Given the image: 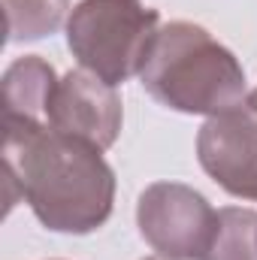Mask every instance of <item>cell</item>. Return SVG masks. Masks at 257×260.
<instances>
[{
	"label": "cell",
	"instance_id": "1",
	"mask_svg": "<svg viewBox=\"0 0 257 260\" xmlns=\"http://www.w3.org/2000/svg\"><path fill=\"white\" fill-rule=\"evenodd\" d=\"M6 212L18 197L52 233L100 230L115 206V173L103 151L52 127L3 124Z\"/></svg>",
	"mask_w": 257,
	"mask_h": 260
},
{
	"label": "cell",
	"instance_id": "2",
	"mask_svg": "<svg viewBox=\"0 0 257 260\" xmlns=\"http://www.w3.org/2000/svg\"><path fill=\"white\" fill-rule=\"evenodd\" d=\"M139 82L160 106L185 115L212 118L245 103L239 58L194 21H170L157 30Z\"/></svg>",
	"mask_w": 257,
	"mask_h": 260
},
{
	"label": "cell",
	"instance_id": "3",
	"mask_svg": "<svg viewBox=\"0 0 257 260\" xmlns=\"http://www.w3.org/2000/svg\"><path fill=\"white\" fill-rule=\"evenodd\" d=\"M64 27L67 46L82 70L118 88L142 73L160 30V12L142 0H82Z\"/></svg>",
	"mask_w": 257,
	"mask_h": 260
},
{
	"label": "cell",
	"instance_id": "4",
	"mask_svg": "<svg viewBox=\"0 0 257 260\" xmlns=\"http://www.w3.org/2000/svg\"><path fill=\"white\" fill-rule=\"evenodd\" d=\"M142 239L167 260H203L218 227V212L191 185L154 182L136 203Z\"/></svg>",
	"mask_w": 257,
	"mask_h": 260
},
{
	"label": "cell",
	"instance_id": "5",
	"mask_svg": "<svg viewBox=\"0 0 257 260\" xmlns=\"http://www.w3.org/2000/svg\"><path fill=\"white\" fill-rule=\"evenodd\" d=\"M197 157L218 188L257 203V115L248 103L206 118L197 133Z\"/></svg>",
	"mask_w": 257,
	"mask_h": 260
},
{
	"label": "cell",
	"instance_id": "6",
	"mask_svg": "<svg viewBox=\"0 0 257 260\" xmlns=\"http://www.w3.org/2000/svg\"><path fill=\"white\" fill-rule=\"evenodd\" d=\"M121 121H124V106H121V94L115 91V85L103 82L100 76L82 67L70 70L64 79H58V88L49 106L52 130L106 151L115 145L121 133Z\"/></svg>",
	"mask_w": 257,
	"mask_h": 260
},
{
	"label": "cell",
	"instance_id": "7",
	"mask_svg": "<svg viewBox=\"0 0 257 260\" xmlns=\"http://www.w3.org/2000/svg\"><path fill=\"white\" fill-rule=\"evenodd\" d=\"M58 88L55 67L40 55H24L3 73V124L49 127V106Z\"/></svg>",
	"mask_w": 257,
	"mask_h": 260
},
{
	"label": "cell",
	"instance_id": "8",
	"mask_svg": "<svg viewBox=\"0 0 257 260\" xmlns=\"http://www.w3.org/2000/svg\"><path fill=\"white\" fill-rule=\"evenodd\" d=\"M6 12V40L9 43H34L52 37L67 24L70 0H3Z\"/></svg>",
	"mask_w": 257,
	"mask_h": 260
},
{
	"label": "cell",
	"instance_id": "9",
	"mask_svg": "<svg viewBox=\"0 0 257 260\" xmlns=\"http://www.w3.org/2000/svg\"><path fill=\"white\" fill-rule=\"evenodd\" d=\"M203 260H257V212L242 206L218 209V227Z\"/></svg>",
	"mask_w": 257,
	"mask_h": 260
},
{
	"label": "cell",
	"instance_id": "10",
	"mask_svg": "<svg viewBox=\"0 0 257 260\" xmlns=\"http://www.w3.org/2000/svg\"><path fill=\"white\" fill-rule=\"evenodd\" d=\"M245 103L251 106V112H254V115H257V88H254V91H251V94H248V100H245Z\"/></svg>",
	"mask_w": 257,
	"mask_h": 260
},
{
	"label": "cell",
	"instance_id": "11",
	"mask_svg": "<svg viewBox=\"0 0 257 260\" xmlns=\"http://www.w3.org/2000/svg\"><path fill=\"white\" fill-rule=\"evenodd\" d=\"M142 260H167V257H160V254H154V257H142Z\"/></svg>",
	"mask_w": 257,
	"mask_h": 260
}]
</instances>
